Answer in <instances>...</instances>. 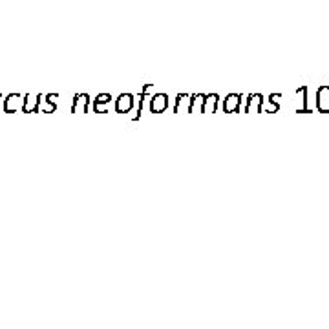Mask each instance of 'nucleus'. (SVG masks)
I'll list each match as a JSON object with an SVG mask.
<instances>
[{
	"mask_svg": "<svg viewBox=\"0 0 329 329\" xmlns=\"http://www.w3.org/2000/svg\"><path fill=\"white\" fill-rule=\"evenodd\" d=\"M168 108V95L167 93H154L150 97V112L152 113H163Z\"/></svg>",
	"mask_w": 329,
	"mask_h": 329,
	"instance_id": "f257e3e1",
	"label": "nucleus"
},
{
	"mask_svg": "<svg viewBox=\"0 0 329 329\" xmlns=\"http://www.w3.org/2000/svg\"><path fill=\"white\" fill-rule=\"evenodd\" d=\"M133 103H136V99H133L132 93H121V95L115 99L117 113H128L130 110L133 108Z\"/></svg>",
	"mask_w": 329,
	"mask_h": 329,
	"instance_id": "f03ea898",
	"label": "nucleus"
},
{
	"mask_svg": "<svg viewBox=\"0 0 329 329\" xmlns=\"http://www.w3.org/2000/svg\"><path fill=\"white\" fill-rule=\"evenodd\" d=\"M22 104H24V99L22 95L18 93H11L4 99V112L6 113H13V112H18L22 108Z\"/></svg>",
	"mask_w": 329,
	"mask_h": 329,
	"instance_id": "7ed1b4c3",
	"label": "nucleus"
},
{
	"mask_svg": "<svg viewBox=\"0 0 329 329\" xmlns=\"http://www.w3.org/2000/svg\"><path fill=\"white\" fill-rule=\"evenodd\" d=\"M240 103H242V95L238 93H229V95L223 99V112L225 113H234L240 110Z\"/></svg>",
	"mask_w": 329,
	"mask_h": 329,
	"instance_id": "20e7f679",
	"label": "nucleus"
},
{
	"mask_svg": "<svg viewBox=\"0 0 329 329\" xmlns=\"http://www.w3.org/2000/svg\"><path fill=\"white\" fill-rule=\"evenodd\" d=\"M88 104H90V95H88V93H77V95L73 97L71 112L73 113H86Z\"/></svg>",
	"mask_w": 329,
	"mask_h": 329,
	"instance_id": "39448f33",
	"label": "nucleus"
},
{
	"mask_svg": "<svg viewBox=\"0 0 329 329\" xmlns=\"http://www.w3.org/2000/svg\"><path fill=\"white\" fill-rule=\"evenodd\" d=\"M38 104H41V95H33V93H28V95L24 97V104H22V112H26V113L37 112V110H38Z\"/></svg>",
	"mask_w": 329,
	"mask_h": 329,
	"instance_id": "423d86ee",
	"label": "nucleus"
},
{
	"mask_svg": "<svg viewBox=\"0 0 329 329\" xmlns=\"http://www.w3.org/2000/svg\"><path fill=\"white\" fill-rule=\"evenodd\" d=\"M110 93H99V95L95 97V103H93V110H95V113H106V104L110 103Z\"/></svg>",
	"mask_w": 329,
	"mask_h": 329,
	"instance_id": "0eeeda50",
	"label": "nucleus"
},
{
	"mask_svg": "<svg viewBox=\"0 0 329 329\" xmlns=\"http://www.w3.org/2000/svg\"><path fill=\"white\" fill-rule=\"evenodd\" d=\"M218 101H220V97H218V93H208V95H205V104H203V113H214L218 108Z\"/></svg>",
	"mask_w": 329,
	"mask_h": 329,
	"instance_id": "6e6552de",
	"label": "nucleus"
},
{
	"mask_svg": "<svg viewBox=\"0 0 329 329\" xmlns=\"http://www.w3.org/2000/svg\"><path fill=\"white\" fill-rule=\"evenodd\" d=\"M203 104H205L203 93H194V95H190V110H188V113H194L196 110L200 113H203Z\"/></svg>",
	"mask_w": 329,
	"mask_h": 329,
	"instance_id": "1a4fd4ad",
	"label": "nucleus"
},
{
	"mask_svg": "<svg viewBox=\"0 0 329 329\" xmlns=\"http://www.w3.org/2000/svg\"><path fill=\"white\" fill-rule=\"evenodd\" d=\"M260 106H262V95L260 93H256V95H249V99H247V106H245V112L247 113H254L258 112Z\"/></svg>",
	"mask_w": 329,
	"mask_h": 329,
	"instance_id": "9d476101",
	"label": "nucleus"
},
{
	"mask_svg": "<svg viewBox=\"0 0 329 329\" xmlns=\"http://www.w3.org/2000/svg\"><path fill=\"white\" fill-rule=\"evenodd\" d=\"M318 108L322 112H329V88H320L318 90Z\"/></svg>",
	"mask_w": 329,
	"mask_h": 329,
	"instance_id": "9b49d317",
	"label": "nucleus"
},
{
	"mask_svg": "<svg viewBox=\"0 0 329 329\" xmlns=\"http://www.w3.org/2000/svg\"><path fill=\"white\" fill-rule=\"evenodd\" d=\"M190 101V95H185V93H178V97H176V106H174V112L176 113H181V110L185 108V112L188 113V106H185V104Z\"/></svg>",
	"mask_w": 329,
	"mask_h": 329,
	"instance_id": "f8f14e48",
	"label": "nucleus"
},
{
	"mask_svg": "<svg viewBox=\"0 0 329 329\" xmlns=\"http://www.w3.org/2000/svg\"><path fill=\"white\" fill-rule=\"evenodd\" d=\"M150 92H152V84H145V86H143V93H141V97H139L138 115L133 117V121H136V119H139V117H141V112H143V103H145V99H148V95H150Z\"/></svg>",
	"mask_w": 329,
	"mask_h": 329,
	"instance_id": "ddd939ff",
	"label": "nucleus"
},
{
	"mask_svg": "<svg viewBox=\"0 0 329 329\" xmlns=\"http://www.w3.org/2000/svg\"><path fill=\"white\" fill-rule=\"evenodd\" d=\"M0 110H4V97L0 95Z\"/></svg>",
	"mask_w": 329,
	"mask_h": 329,
	"instance_id": "4468645a",
	"label": "nucleus"
}]
</instances>
